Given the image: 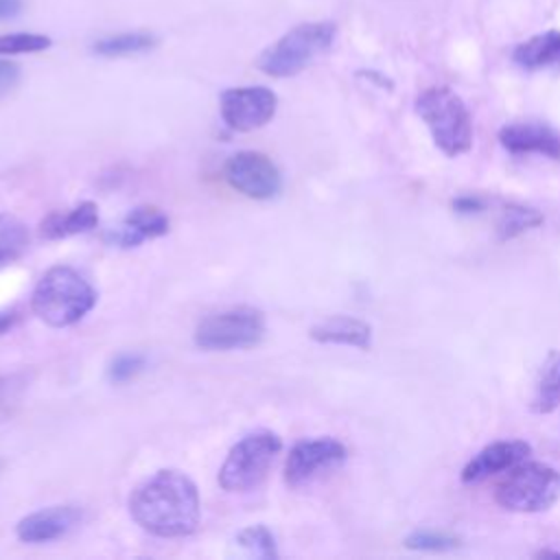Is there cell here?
Masks as SVG:
<instances>
[{"instance_id":"7c38bea8","label":"cell","mask_w":560,"mask_h":560,"mask_svg":"<svg viewBox=\"0 0 560 560\" xmlns=\"http://www.w3.org/2000/svg\"><path fill=\"white\" fill-rule=\"evenodd\" d=\"M499 142L514 155L538 153L551 160H560V136L545 122L523 120L510 122L499 129Z\"/></svg>"},{"instance_id":"4fadbf2b","label":"cell","mask_w":560,"mask_h":560,"mask_svg":"<svg viewBox=\"0 0 560 560\" xmlns=\"http://www.w3.org/2000/svg\"><path fill=\"white\" fill-rule=\"evenodd\" d=\"M81 521V510L74 505H50L46 510L24 516L15 534L22 542H48L66 536Z\"/></svg>"},{"instance_id":"7402d4cb","label":"cell","mask_w":560,"mask_h":560,"mask_svg":"<svg viewBox=\"0 0 560 560\" xmlns=\"http://www.w3.org/2000/svg\"><path fill=\"white\" fill-rule=\"evenodd\" d=\"M236 542L260 558H276V538L265 525H252L236 534Z\"/></svg>"},{"instance_id":"9a60e30c","label":"cell","mask_w":560,"mask_h":560,"mask_svg":"<svg viewBox=\"0 0 560 560\" xmlns=\"http://www.w3.org/2000/svg\"><path fill=\"white\" fill-rule=\"evenodd\" d=\"M311 339L319 343H337L368 350L372 343V328L363 319L348 315H332L311 328Z\"/></svg>"},{"instance_id":"30bf717a","label":"cell","mask_w":560,"mask_h":560,"mask_svg":"<svg viewBox=\"0 0 560 560\" xmlns=\"http://www.w3.org/2000/svg\"><path fill=\"white\" fill-rule=\"evenodd\" d=\"M348 451L339 440L332 438H317V440H302L293 444L284 462V481L293 488L311 481L324 470L339 466L346 459Z\"/></svg>"},{"instance_id":"f1b7e54d","label":"cell","mask_w":560,"mask_h":560,"mask_svg":"<svg viewBox=\"0 0 560 560\" xmlns=\"http://www.w3.org/2000/svg\"><path fill=\"white\" fill-rule=\"evenodd\" d=\"M18 319V313L15 311H2L0 313V335H4Z\"/></svg>"},{"instance_id":"5bb4252c","label":"cell","mask_w":560,"mask_h":560,"mask_svg":"<svg viewBox=\"0 0 560 560\" xmlns=\"http://www.w3.org/2000/svg\"><path fill=\"white\" fill-rule=\"evenodd\" d=\"M168 217L155 208V206H136L127 212L122 223L114 230H109L103 238L109 245L118 247H136L144 243L147 238H158L168 232Z\"/></svg>"},{"instance_id":"ba28073f","label":"cell","mask_w":560,"mask_h":560,"mask_svg":"<svg viewBox=\"0 0 560 560\" xmlns=\"http://www.w3.org/2000/svg\"><path fill=\"white\" fill-rule=\"evenodd\" d=\"M225 182L249 199H271L282 188V175L278 166L258 151H238L223 164Z\"/></svg>"},{"instance_id":"d6986e66","label":"cell","mask_w":560,"mask_h":560,"mask_svg":"<svg viewBox=\"0 0 560 560\" xmlns=\"http://www.w3.org/2000/svg\"><path fill=\"white\" fill-rule=\"evenodd\" d=\"M538 225H542V214L536 208L510 203L501 212V219L497 223V236L499 241H510Z\"/></svg>"},{"instance_id":"9c48e42d","label":"cell","mask_w":560,"mask_h":560,"mask_svg":"<svg viewBox=\"0 0 560 560\" xmlns=\"http://www.w3.org/2000/svg\"><path fill=\"white\" fill-rule=\"evenodd\" d=\"M221 118L232 131H254L267 125L278 107V96L262 85L230 88L221 94Z\"/></svg>"},{"instance_id":"52a82bcc","label":"cell","mask_w":560,"mask_h":560,"mask_svg":"<svg viewBox=\"0 0 560 560\" xmlns=\"http://www.w3.org/2000/svg\"><path fill=\"white\" fill-rule=\"evenodd\" d=\"M265 335V315L252 306H234L212 313L195 328L201 350H238L256 346Z\"/></svg>"},{"instance_id":"ac0fdd59","label":"cell","mask_w":560,"mask_h":560,"mask_svg":"<svg viewBox=\"0 0 560 560\" xmlns=\"http://www.w3.org/2000/svg\"><path fill=\"white\" fill-rule=\"evenodd\" d=\"M558 405H560V352L551 350L542 361L529 407L534 413H551Z\"/></svg>"},{"instance_id":"ffe728a7","label":"cell","mask_w":560,"mask_h":560,"mask_svg":"<svg viewBox=\"0 0 560 560\" xmlns=\"http://www.w3.org/2000/svg\"><path fill=\"white\" fill-rule=\"evenodd\" d=\"M155 46V37L149 33H118L94 42L92 50L101 57H122L144 52Z\"/></svg>"},{"instance_id":"6da1fadb","label":"cell","mask_w":560,"mask_h":560,"mask_svg":"<svg viewBox=\"0 0 560 560\" xmlns=\"http://www.w3.org/2000/svg\"><path fill=\"white\" fill-rule=\"evenodd\" d=\"M129 514L153 536H188L197 529L201 516L199 490L188 475L175 468L158 470L131 492Z\"/></svg>"},{"instance_id":"484cf974","label":"cell","mask_w":560,"mask_h":560,"mask_svg":"<svg viewBox=\"0 0 560 560\" xmlns=\"http://www.w3.org/2000/svg\"><path fill=\"white\" fill-rule=\"evenodd\" d=\"M20 81V68L13 61L0 59V96L9 94Z\"/></svg>"},{"instance_id":"e0dca14e","label":"cell","mask_w":560,"mask_h":560,"mask_svg":"<svg viewBox=\"0 0 560 560\" xmlns=\"http://www.w3.org/2000/svg\"><path fill=\"white\" fill-rule=\"evenodd\" d=\"M98 225V208L92 201H81L79 206L66 210V212H50L42 225L39 232L44 238H66L74 234L90 232Z\"/></svg>"},{"instance_id":"d4e9b609","label":"cell","mask_w":560,"mask_h":560,"mask_svg":"<svg viewBox=\"0 0 560 560\" xmlns=\"http://www.w3.org/2000/svg\"><path fill=\"white\" fill-rule=\"evenodd\" d=\"M144 370V357L142 354H118L112 363H109V370H107V376L109 381L114 383H125L129 378H133L138 372Z\"/></svg>"},{"instance_id":"4316f807","label":"cell","mask_w":560,"mask_h":560,"mask_svg":"<svg viewBox=\"0 0 560 560\" xmlns=\"http://www.w3.org/2000/svg\"><path fill=\"white\" fill-rule=\"evenodd\" d=\"M453 210L459 212V214H475V212H481L486 201L477 195H459L457 199H453Z\"/></svg>"},{"instance_id":"8fae6325","label":"cell","mask_w":560,"mask_h":560,"mask_svg":"<svg viewBox=\"0 0 560 560\" xmlns=\"http://www.w3.org/2000/svg\"><path fill=\"white\" fill-rule=\"evenodd\" d=\"M532 453V446L523 440H499L483 446L462 470L464 483H479L492 475L505 472L516 464L525 462Z\"/></svg>"},{"instance_id":"83f0119b","label":"cell","mask_w":560,"mask_h":560,"mask_svg":"<svg viewBox=\"0 0 560 560\" xmlns=\"http://www.w3.org/2000/svg\"><path fill=\"white\" fill-rule=\"evenodd\" d=\"M24 7V0H0V20L15 18Z\"/></svg>"},{"instance_id":"3957f363","label":"cell","mask_w":560,"mask_h":560,"mask_svg":"<svg viewBox=\"0 0 560 560\" xmlns=\"http://www.w3.org/2000/svg\"><path fill=\"white\" fill-rule=\"evenodd\" d=\"M416 112L424 120L435 147L448 155L457 158L468 153L472 147V118L462 101L446 85H433L416 96Z\"/></svg>"},{"instance_id":"603a6c76","label":"cell","mask_w":560,"mask_h":560,"mask_svg":"<svg viewBox=\"0 0 560 560\" xmlns=\"http://www.w3.org/2000/svg\"><path fill=\"white\" fill-rule=\"evenodd\" d=\"M405 547L416 551H451L459 547V538L444 532L416 529L405 538Z\"/></svg>"},{"instance_id":"277c9868","label":"cell","mask_w":560,"mask_h":560,"mask_svg":"<svg viewBox=\"0 0 560 560\" xmlns=\"http://www.w3.org/2000/svg\"><path fill=\"white\" fill-rule=\"evenodd\" d=\"M335 33L332 22L298 24L260 52L258 68L269 77H293L332 46Z\"/></svg>"},{"instance_id":"cb8c5ba5","label":"cell","mask_w":560,"mask_h":560,"mask_svg":"<svg viewBox=\"0 0 560 560\" xmlns=\"http://www.w3.org/2000/svg\"><path fill=\"white\" fill-rule=\"evenodd\" d=\"M50 46V37L39 33H9L0 35V55H22L39 52Z\"/></svg>"},{"instance_id":"8992f818","label":"cell","mask_w":560,"mask_h":560,"mask_svg":"<svg viewBox=\"0 0 560 560\" xmlns=\"http://www.w3.org/2000/svg\"><path fill=\"white\" fill-rule=\"evenodd\" d=\"M282 440L273 431H256L238 440L219 468V486L228 492H249L262 483Z\"/></svg>"},{"instance_id":"5b68a950","label":"cell","mask_w":560,"mask_h":560,"mask_svg":"<svg viewBox=\"0 0 560 560\" xmlns=\"http://www.w3.org/2000/svg\"><path fill=\"white\" fill-rule=\"evenodd\" d=\"M560 499V470L542 462H521L510 468L497 486L494 501L510 512L536 514L549 510Z\"/></svg>"},{"instance_id":"7a4b0ae2","label":"cell","mask_w":560,"mask_h":560,"mask_svg":"<svg viewBox=\"0 0 560 560\" xmlns=\"http://www.w3.org/2000/svg\"><path fill=\"white\" fill-rule=\"evenodd\" d=\"M96 304L94 287L72 267H50L31 295L33 313L52 328H66L83 319Z\"/></svg>"},{"instance_id":"2e32d148","label":"cell","mask_w":560,"mask_h":560,"mask_svg":"<svg viewBox=\"0 0 560 560\" xmlns=\"http://www.w3.org/2000/svg\"><path fill=\"white\" fill-rule=\"evenodd\" d=\"M512 61L523 70L558 68L560 66V31L551 28V31L527 37L514 48Z\"/></svg>"},{"instance_id":"44dd1931","label":"cell","mask_w":560,"mask_h":560,"mask_svg":"<svg viewBox=\"0 0 560 560\" xmlns=\"http://www.w3.org/2000/svg\"><path fill=\"white\" fill-rule=\"evenodd\" d=\"M28 243L26 225L9 212H0V265L18 258Z\"/></svg>"}]
</instances>
